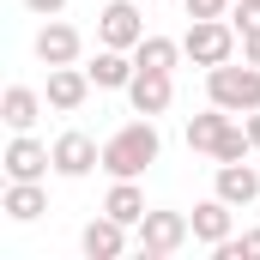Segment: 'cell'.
I'll return each mask as SVG.
<instances>
[{
  "instance_id": "cell-23",
  "label": "cell",
  "mask_w": 260,
  "mask_h": 260,
  "mask_svg": "<svg viewBox=\"0 0 260 260\" xmlns=\"http://www.w3.org/2000/svg\"><path fill=\"white\" fill-rule=\"evenodd\" d=\"M182 6H188V18H230L236 0H182Z\"/></svg>"
},
{
  "instance_id": "cell-4",
  "label": "cell",
  "mask_w": 260,
  "mask_h": 260,
  "mask_svg": "<svg viewBox=\"0 0 260 260\" xmlns=\"http://www.w3.org/2000/svg\"><path fill=\"white\" fill-rule=\"evenodd\" d=\"M236 24L230 18H194L188 30H182V55L194 67H224V61H236Z\"/></svg>"
},
{
  "instance_id": "cell-15",
  "label": "cell",
  "mask_w": 260,
  "mask_h": 260,
  "mask_svg": "<svg viewBox=\"0 0 260 260\" xmlns=\"http://www.w3.org/2000/svg\"><path fill=\"white\" fill-rule=\"evenodd\" d=\"M91 85L97 91H127L133 85V73H139V61H133L127 49H109V43H97V55H91Z\"/></svg>"
},
{
  "instance_id": "cell-24",
  "label": "cell",
  "mask_w": 260,
  "mask_h": 260,
  "mask_svg": "<svg viewBox=\"0 0 260 260\" xmlns=\"http://www.w3.org/2000/svg\"><path fill=\"white\" fill-rule=\"evenodd\" d=\"M24 6H30L37 18H61V12H67V0H24Z\"/></svg>"
},
{
  "instance_id": "cell-18",
  "label": "cell",
  "mask_w": 260,
  "mask_h": 260,
  "mask_svg": "<svg viewBox=\"0 0 260 260\" xmlns=\"http://www.w3.org/2000/svg\"><path fill=\"white\" fill-rule=\"evenodd\" d=\"M103 212H109V218H121L127 230H139V218H145L151 206H145V188H139V182H109V194H103Z\"/></svg>"
},
{
  "instance_id": "cell-8",
  "label": "cell",
  "mask_w": 260,
  "mask_h": 260,
  "mask_svg": "<svg viewBox=\"0 0 260 260\" xmlns=\"http://www.w3.org/2000/svg\"><path fill=\"white\" fill-rule=\"evenodd\" d=\"M91 91H97V85H91V73H85L79 61H73V67H49V91H43V97H49V109H55V115L85 109V97H91Z\"/></svg>"
},
{
  "instance_id": "cell-11",
  "label": "cell",
  "mask_w": 260,
  "mask_h": 260,
  "mask_svg": "<svg viewBox=\"0 0 260 260\" xmlns=\"http://www.w3.org/2000/svg\"><path fill=\"white\" fill-rule=\"evenodd\" d=\"M79 254H85V260H121V254H127V224L109 218V212L91 218V224L79 230Z\"/></svg>"
},
{
  "instance_id": "cell-6",
  "label": "cell",
  "mask_w": 260,
  "mask_h": 260,
  "mask_svg": "<svg viewBox=\"0 0 260 260\" xmlns=\"http://www.w3.org/2000/svg\"><path fill=\"white\" fill-rule=\"evenodd\" d=\"M97 43L127 49V55L145 43V18H139V6H133V0H109V6L97 12Z\"/></svg>"
},
{
  "instance_id": "cell-20",
  "label": "cell",
  "mask_w": 260,
  "mask_h": 260,
  "mask_svg": "<svg viewBox=\"0 0 260 260\" xmlns=\"http://www.w3.org/2000/svg\"><path fill=\"white\" fill-rule=\"evenodd\" d=\"M212 157H218V164H242V157H254V139H248V121H242V115L224 127V139H218Z\"/></svg>"
},
{
  "instance_id": "cell-25",
  "label": "cell",
  "mask_w": 260,
  "mask_h": 260,
  "mask_svg": "<svg viewBox=\"0 0 260 260\" xmlns=\"http://www.w3.org/2000/svg\"><path fill=\"white\" fill-rule=\"evenodd\" d=\"M242 61H254V67H260V30H254V37H242Z\"/></svg>"
},
{
  "instance_id": "cell-7",
  "label": "cell",
  "mask_w": 260,
  "mask_h": 260,
  "mask_svg": "<svg viewBox=\"0 0 260 260\" xmlns=\"http://www.w3.org/2000/svg\"><path fill=\"white\" fill-rule=\"evenodd\" d=\"M91 170H103V145H97L91 133L67 127L61 139H55V176H67V182H85Z\"/></svg>"
},
{
  "instance_id": "cell-12",
  "label": "cell",
  "mask_w": 260,
  "mask_h": 260,
  "mask_svg": "<svg viewBox=\"0 0 260 260\" xmlns=\"http://www.w3.org/2000/svg\"><path fill=\"white\" fill-rule=\"evenodd\" d=\"M212 194H218V200H230L236 212H248V206L260 200V170L248 164V157H242V164H218V176H212Z\"/></svg>"
},
{
  "instance_id": "cell-17",
  "label": "cell",
  "mask_w": 260,
  "mask_h": 260,
  "mask_svg": "<svg viewBox=\"0 0 260 260\" xmlns=\"http://www.w3.org/2000/svg\"><path fill=\"white\" fill-rule=\"evenodd\" d=\"M230 121H236V115H230V109H218V103H206L200 115H188V151H206V157H212Z\"/></svg>"
},
{
  "instance_id": "cell-13",
  "label": "cell",
  "mask_w": 260,
  "mask_h": 260,
  "mask_svg": "<svg viewBox=\"0 0 260 260\" xmlns=\"http://www.w3.org/2000/svg\"><path fill=\"white\" fill-rule=\"evenodd\" d=\"M43 109H49V97L30 91V85H6L0 91V121H6V133H30L43 121Z\"/></svg>"
},
{
  "instance_id": "cell-2",
  "label": "cell",
  "mask_w": 260,
  "mask_h": 260,
  "mask_svg": "<svg viewBox=\"0 0 260 260\" xmlns=\"http://www.w3.org/2000/svg\"><path fill=\"white\" fill-rule=\"evenodd\" d=\"M206 103L230 109V115H248L260 109V67L254 61H224V67H206Z\"/></svg>"
},
{
  "instance_id": "cell-3",
  "label": "cell",
  "mask_w": 260,
  "mask_h": 260,
  "mask_svg": "<svg viewBox=\"0 0 260 260\" xmlns=\"http://www.w3.org/2000/svg\"><path fill=\"white\" fill-rule=\"evenodd\" d=\"M188 242H194V218L188 212H145L139 230H133V248L145 260H170L176 248H188Z\"/></svg>"
},
{
  "instance_id": "cell-16",
  "label": "cell",
  "mask_w": 260,
  "mask_h": 260,
  "mask_svg": "<svg viewBox=\"0 0 260 260\" xmlns=\"http://www.w3.org/2000/svg\"><path fill=\"white\" fill-rule=\"evenodd\" d=\"M0 212H6L12 224H37V218L49 212V188H43V182H6Z\"/></svg>"
},
{
  "instance_id": "cell-10",
  "label": "cell",
  "mask_w": 260,
  "mask_h": 260,
  "mask_svg": "<svg viewBox=\"0 0 260 260\" xmlns=\"http://www.w3.org/2000/svg\"><path fill=\"white\" fill-rule=\"evenodd\" d=\"M127 103L133 115H164L170 103H176V73H151V67H139L127 85Z\"/></svg>"
},
{
  "instance_id": "cell-9",
  "label": "cell",
  "mask_w": 260,
  "mask_h": 260,
  "mask_svg": "<svg viewBox=\"0 0 260 260\" xmlns=\"http://www.w3.org/2000/svg\"><path fill=\"white\" fill-rule=\"evenodd\" d=\"M30 49H37V61H43V67H73L79 55H85V37H79L67 18H49V24L37 30V43H30Z\"/></svg>"
},
{
  "instance_id": "cell-21",
  "label": "cell",
  "mask_w": 260,
  "mask_h": 260,
  "mask_svg": "<svg viewBox=\"0 0 260 260\" xmlns=\"http://www.w3.org/2000/svg\"><path fill=\"white\" fill-rule=\"evenodd\" d=\"M212 254H218V260H260V230H242V236H230V242H218Z\"/></svg>"
},
{
  "instance_id": "cell-5",
  "label": "cell",
  "mask_w": 260,
  "mask_h": 260,
  "mask_svg": "<svg viewBox=\"0 0 260 260\" xmlns=\"http://www.w3.org/2000/svg\"><path fill=\"white\" fill-rule=\"evenodd\" d=\"M0 170H6V182H43L55 170V145H43L37 133H12L0 151Z\"/></svg>"
},
{
  "instance_id": "cell-26",
  "label": "cell",
  "mask_w": 260,
  "mask_h": 260,
  "mask_svg": "<svg viewBox=\"0 0 260 260\" xmlns=\"http://www.w3.org/2000/svg\"><path fill=\"white\" fill-rule=\"evenodd\" d=\"M242 121H248V139H254V157H260V109H248Z\"/></svg>"
},
{
  "instance_id": "cell-22",
  "label": "cell",
  "mask_w": 260,
  "mask_h": 260,
  "mask_svg": "<svg viewBox=\"0 0 260 260\" xmlns=\"http://www.w3.org/2000/svg\"><path fill=\"white\" fill-rule=\"evenodd\" d=\"M230 24H236L242 37H254L260 30V0H236V6H230Z\"/></svg>"
},
{
  "instance_id": "cell-1",
  "label": "cell",
  "mask_w": 260,
  "mask_h": 260,
  "mask_svg": "<svg viewBox=\"0 0 260 260\" xmlns=\"http://www.w3.org/2000/svg\"><path fill=\"white\" fill-rule=\"evenodd\" d=\"M157 157H164L157 115H139V121H127V127H115L103 139V176H109V182H139Z\"/></svg>"
},
{
  "instance_id": "cell-14",
  "label": "cell",
  "mask_w": 260,
  "mask_h": 260,
  "mask_svg": "<svg viewBox=\"0 0 260 260\" xmlns=\"http://www.w3.org/2000/svg\"><path fill=\"white\" fill-rule=\"evenodd\" d=\"M188 218H194V242H206V248H218V242H230V236H236V206H230V200H218V194L200 200Z\"/></svg>"
},
{
  "instance_id": "cell-19",
  "label": "cell",
  "mask_w": 260,
  "mask_h": 260,
  "mask_svg": "<svg viewBox=\"0 0 260 260\" xmlns=\"http://www.w3.org/2000/svg\"><path fill=\"white\" fill-rule=\"evenodd\" d=\"M133 61H139V67H151V73H176L188 55H182V43H176V37H151V30H145V43L133 49Z\"/></svg>"
}]
</instances>
